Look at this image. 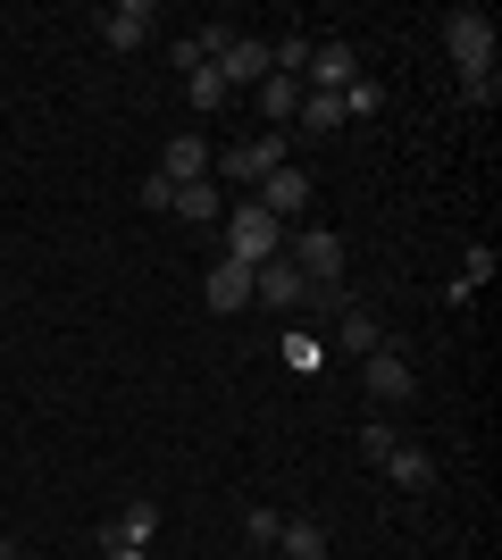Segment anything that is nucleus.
<instances>
[{"mask_svg":"<svg viewBox=\"0 0 502 560\" xmlns=\"http://www.w3.org/2000/svg\"><path fill=\"white\" fill-rule=\"evenodd\" d=\"M285 259L302 268V284H311L318 302L343 293V243H335L327 226H285Z\"/></svg>","mask_w":502,"mask_h":560,"instance_id":"f257e3e1","label":"nucleus"},{"mask_svg":"<svg viewBox=\"0 0 502 560\" xmlns=\"http://www.w3.org/2000/svg\"><path fill=\"white\" fill-rule=\"evenodd\" d=\"M218 226H226V234H218V252H226V259H243V268H260V259H277V252H285V226H277V218H268L260 201H235V210L218 218Z\"/></svg>","mask_w":502,"mask_h":560,"instance_id":"f03ea898","label":"nucleus"},{"mask_svg":"<svg viewBox=\"0 0 502 560\" xmlns=\"http://www.w3.org/2000/svg\"><path fill=\"white\" fill-rule=\"evenodd\" d=\"M444 50H453L460 84H486V75H494V25H486L478 9H453V18H444Z\"/></svg>","mask_w":502,"mask_h":560,"instance_id":"7ed1b4c3","label":"nucleus"},{"mask_svg":"<svg viewBox=\"0 0 502 560\" xmlns=\"http://www.w3.org/2000/svg\"><path fill=\"white\" fill-rule=\"evenodd\" d=\"M360 376H369V401H377V410H394V401H410V394H419V369H410V360H402L394 343H377V351H369V360H360Z\"/></svg>","mask_w":502,"mask_h":560,"instance_id":"20e7f679","label":"nucleus"},{"mask_svg":"<svg viewBox=\"0 0 502 560\" xmlns=\"http://www.w3.org/2000/svg\"><path fill=\"white\" fill-rule=\"evenodd\" d=\"M277 167H285V135H260V142H243V151H226V160H218V176H226V185H243V192H260Z\"/></svg>","mask_w":502,"mask_h":560,"instance_id":"39448f33","label":"nucleus"},{"mask_svg":"<svg viewBox=\"0 0 502 560\" xmlns=\"http://www.w3.org/2000/svg\"><path fill=\"white\" fill-rule=\"evenodd\" d=\"M218 75H226V93H260L268 75H277V59H268L260 34H235V43L218 50Z\"/></svg>","mask_w":502,"mask_h":560,"instance_id":"423d86ee","label":"nucleus"},{"mask_svg":"<svg viewBox=\"0 0 502 560\" xmlns=\"http://www.w3.org/2000/svg\"><path fill=\"white\" fill-rule=\"evenodd\" d=\"M252 302H268V310H311L318 293L302 284V268L277 252V259H260V268H252Z\"/></svg>","mask_w":502,"mask_h":560,"instance_id":"0eeeda50","label":"nucleus"},{"mask_svg":"<svg viewBox=\"0 0 502 560\" xmlns=\"http://www.w3.org/2000/svg\"><path fill=\"white\" fill-rule=\"evenodd\" d=\"M252 201H260L268 218H277V226H293V218H311V176H302V167H277V176H268L260 192H252Z\"/></svg>","mask_w":502,"mask_h":560,"instance_id":"6e6552de","label":"nucleus"},{"mask_svg":"<svg viewBox=\"0 0 502 560\" xmlns=\"http://www.w3.org/2000/svg\"><path fill=\"white\" fill-rule=\"evenodd\" d=\"M360 68H352V43H311V68H302V93H352Z\"/></svg>","mask_w":502,"mask_h":560,"instance_id":"1a4fd4ad","label":"nucleus"},{"mask_svg":"<svg viewBox=\"0 0 502 560\" xmlns=\"http://www.w3.org/2000/svg\"><path fill=\"white\" fill-rule=\"evenodd\" d=\"M151 25H160V18H151V0H118V9H101V43H109V50H143Z\"/></svg>","mask_w":502,"mask_h":560,"instance_id":"9d476101","label":"nucleus"},{"mask_svg":"<svg viewBox=\"0 0 502 560\" xmlns=\"http://www.w3.org/2000/svg\"><path fill=\"white\" fill-rule=\"evenodd\" d=\"M210 167H218V151H210L201 135H176V142L160 151V176H167V185H201Z\"/></svg>","mask_w":502,"mask_h":560,"instance_id":"9b49d317","label":"nucleus"},{"mask_svg":"<svg viewBox=\"0 0 502 560\" xmlns=\"http://www.w3.org/2000/svg\"><path fill=\"white\" fill-rule=\"evenodd\" d=\"M210 310L218 318H226V310H252V268L226 259V252H218V268H210Z\"/></svg>","mask_w":502,"mask_h":560,"instance_id":"f8f14e48","label":"nucleus"},{"mask_svg":"<svg viewBox=\"0 0 502 560\" xmlns=\"http://www.w3.org/2000/svg\"><path fill=\"white\" fill-rule=\"evenodd\" d=\"M252 101H260L268 135H285V126H293V109H302V75H268V84H260Z\"/></svg>","mask_w":502,"mask_h":560,"instance_id":"ddd939ff","label":"nucleus"},{"mask_svg":"<svg viewBox=\"0 0 502 560\" xmlns=\"http://www.w3.org/2000/svg\"><path fill=\"white\" fill-rule=\"evenodd\" d=\"M268 552H285V560H327V527H318V518H285Z\"/></svg>","mask_w":502,"mask_h":560,"instance_id":"4468645a","label":"nucleus"},{"mask_svg":"<svg viewBox=\"0 0 502 560\" xmlns=\"http://www.w3.org/2000/svg\"><path fill=\"white\" fill-rule=\"evenodd\" d=\"M385 477H394V486H410V493H428V486H435V460H428L419 444H394V452H385Z\"/></svg>","mask_w":502,"mask_h":560,"instance_id":"2eb2a0df","label":"nucleus"},{"mask_svg":"<svg viewBox=\"0 0 502 560\" xmlns=\"http://www.w3.org/2000/svg\"><path fill=\"white\" fill-rule=\"evenodd\" d=\"M226 101H235V93H226V75H218V68H192V75H185V109H192V117H218Z\"/></svg>","mask_w":502,"mask_h":560,"instance_id":"dca6fc26","label":"nucleus"},{"mask_svg":"<svg viewBox=\"0 0 502 560\" xmlns=\"http://www.w3.org/2000/svg\"><path fill=\"white\" fill-rule=\"evenodd\" d=\"M101 536H118V544H151V536H160V502H126V511L109 518Z\"/></svg>","mask_w":502,"mask_h":560,"instance_id":"f3484780","label":"nucleus"},{"mask_svg":"<svg viewBox=\"0 0 502 560\" xmlns=\"http://www.w3.org/2000/svg\"><path fill=\"white\" fill-rule=\"evenodd\" d=\"M167 218H185V226H210V218H218V185H210V176H201V185H176Z\"/></svg>","mask_w":502,"mask_h":560,"instance_id":"a211bd4d","label":"nucleus"},{"mask_svg":"<svg viewBox=\"0 0 502 560\" xmlns=\"http://www.w3.org/2000/svg\"><path fill=\"white\" fill-rule=\"evenodd\" d=\"M335 335H343V351H352V360H369V351H377L385 343V327H377V310H343V327H335Z\"/></svg>","mask_w":502,"mask_h":560,"instance_id":"6ab92c4d","label":"nucleus"},{"mask_svg":"<svg viewBox=\"0 0 502 560\" xmlns=\"http://www.w3.org/2000/svg\"><path fill=\"white\" fill-rule=\"evenodd\" d=\"M293 126H302V135H335V126H343V93H302Z\"/></svg>","mask_w":502,"mask_h":560,"instance_id":"aec40b11","label":"nucleus"},{"mask_svg":"<svg viewBox=\"0 0 502 560\" xmlns=\"http://www.w3.org/2000/svg\"><path fill=\"white\" fill-rule=\"evenodd\" d=\"M285 360H293L302 376H318V369H327V351H318V335H285Z\"/></svg>","mask_w":502,"mask_h":560,"instance_id":"412c9836","label":"nucleus"},{"mask_svg":"<svg viewBox=\"0 0 502 560\" xmlns=\"http://www.w3.org/2000/svg\"><path fill=\"white\" fill-rule=\"evenodd\" d=\"M277 527H285V518L268 511V502H260V511H243V544H260V552L277 544Z\"/></svg>","mask_w":502,"mask_h":560,"instance_id":"4be33fe9","label":"nucleus"},{"mask_svg":"<svg viewBox=\"0 0 502 560\" xmlns=\"http://www.w3.org/2000/svg\"><path fill=\"white\" fill-rule=\"evenodd\" d=\"M394 444H402V435H394V427H385V419H369V427H360V452H369V460H377V468H385V452H394Z\"/></svg>","mask_w":502,"mask_h":560,"instance_id":"5701e85b","label":"nucleus"},{"mask_svg":"<svg viewBox=\"0 0 502 560\" xmlns=\"http://www.w3.org/2000/svg\"><path fill=\"white\" fill-rule=\"evenodd\" d=\"M460 284H469V293H478V284H494V252H486V243L460 259Z\"/></svg>","mask_w":502,"mask_h":560,"instance_id":"b1692460","label":"nucleus"},{"mask_svg":"<svg viewBox=\"0 0 502 560\" xmlns=\"http://www.w3.org/2000/svg\"><path fill=\"white\" fill-rule=\"evenodd\" d=\"M101 552H109V560H151V544H118V536H101Z\"/></svg>","mask_w":502,"mask_h":560,"instance_id":"393cba45","label":"nucleus"},{"mask_svg":"<svg viewBox=\"0 0 502 560\" xmlns=\"http://www.w3.org/2000/svg\"><path fill=\"white\" fill-rule=\"evenodd\" d=\"M0 560H17V544H9V536H0Z\"/></svg>","mask_w":502,"mask_h":560,"instance_id":"a878e982","label":"nucleus"}]
</instances>
